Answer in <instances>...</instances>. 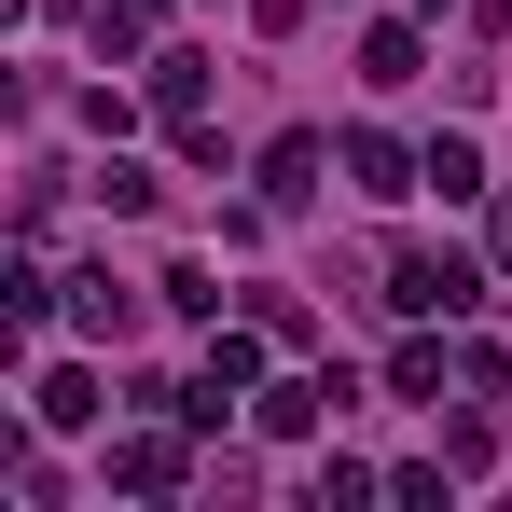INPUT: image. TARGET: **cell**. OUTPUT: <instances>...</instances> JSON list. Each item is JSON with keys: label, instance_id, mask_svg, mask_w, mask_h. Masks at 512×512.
<instances>
[{"label": "cell", "instance_id": "6da1fadb", "mask_svg": "<svg viewBox=\"0 0 512 512\" xmlns=\"http://www.w3.org/2000/svg\"><path fill=\"white\" fill-rule=\"evenodd\" d=\"M485 250H360V291L388 305V319H471L485 305Z\"/></svg>", "mask_w": 512, "mask_h": 512}, {"label": "cell", "instance_id": "7a4b0ae2", "mask_svg": "<svg viewBox=\"0 0 512 512\" xmlns=\"http://www.w3.org/2000/svg\"><path fill=\"white\" fill-rule=\"evenodd\" d=\"M97 485H111V499H194V485H208V457H194V416L139 402V429H111Z\"/></svg>", "mask_w": 512, "mask_h": 512}, {"label": "cell", "instance_id": "3957f363", "mask_svg": "<svg viewBox=\"0 0 512 512\" xmlns=\"http://www.w3.org/2000/svg\"><path fill=\"white\" fill-rule=\"evenodd\" d=\"M263 360H277V333H263L250 305H236V319H208V346H194V388H180V416H194V429H222V416H236V402L263 388Z\"/></svg>", "mask_w": 512, "mask_h": 512}, {"label": "cell", "instance_id": "277c9868", "mask_svg": "<svg viewBox=\"0 0 512 512\" xmlns=\"http://www.w3.org/2000/svg\"><path fill=\"white\" fill-rule=\"evenodd\" d=\"M346 402H360V374H346V360H305V374H263L250 388V429L263 443H319Z\"/></svg>", "mask_w": 512, "mask_h": 512}, {"label": "cell", "instance_id": "5b68a950", "mask_svg": "<svg viewBox=\"0 0 512 512\" xmlns=\"http://www.w3.org/2000/svg\"><path fill=\"white\" fill-rule=\"evenodd\" d=\"M319 167H346V139H333V125H277V139L250 153V194L291 222V208H319Z\"/></svg>", "mask_w": 512, "mask_h": 512}, {"label": "cell", "instance_id": "8992f818", "mask_svg": "<svg viewBox=\"0 0 512 512\" xmlns=\"http://www.w3.org/2000/svg\"><path fill=\"white\" fill-rule=\"evenodd\" d=\"M346 180L388 208V194H429V139H388V125H346Z\"/></svg>", "mask_w": 512, "mask_h": 512}, {"label": "cell", "instance_id": "52a82bcc", "mask_svg": "<svg viewBox=\"0 0 512 512\" xmlns=\"http://www.w3.org/2000/svg\"><path fill=\"white\" fill-rule=\"evenodd\" d=\"M208 70H222L208 42H153V56H139V97H153L167 125H208Z\"/></svg>", "mask_w": 512, "mask_h": 512}, {"label": "cell", "instance_id": "ba28073f", "mask_svg": "<svg viewBox=\"0 0 512 512\" xmlns=\"http://www.w3.org/2000/svg\"><path fill=\"white\" fill-rule=\"evenodd\" d=\"M457 388V319L429 333V319H402V346H388V402H443Z\"/></svg>", "mask_w": 512, "mask_h": 512}, {"label": "cell", "instance_id": "9c48e42d", "mask_svg": "<svg viewBox=\"0 0 512 512\" xmlns=\"http://www.w3.org/2000/svg\"><path fill=\"white\" fill-rule=\"evenodd\" d=\"M429 70V14H374L360 28V84H416Z\"/></svg>", "mask_w": 512, "mask_h": 512}, {"label": "cell", "instance_id": "30bf717a", "mask_svg": "<svg viewBox=\"0 0 512 512\" xmlns=\"http://www.w3.org/2000/svg\"><path fill=\"white\" fill-rule=\"evenodd\" d=\"M111 402H97V374L84 360H56V374H28V429H97Z\"/></svg>", "mask_w": 512, "mask_h": 512}, {"label": "cell", "instance_id": "8fae6325", "mask_svg": "<svg viewBox=\"0 0 512 512\" xmlns=\"http://www.w3.org/2000/svg\"><path fill=\"white\" fill-rule=\"evenodd\" d=\"M167 42V0H97V70H139Z\"/></svg>", "mask_w": 512, "mask_h": 512}, {"label": "cell", "instance_id": "7c38bea8", "mask_svg": "<svg viewBox=\"0 0 512 512\" xmlns=\"http://www.w3.org/2000/svg\"><path fill=\"white\" fill-rule=\"evenodd\" d=\"M125 319H139V291H125V277H111V263H84V277H70V333H125Z\"/></svg>", "mask_w": 512, "mask_h": 512}, {"label": "cell", "instance_id": "4fadbf2b", "mask_svg": "<svg viewBox=\"0 0 512 512\" xmlns=\"http://www.w3.org/2000/svg\"><path fill=\"white\" fill-rule=\"evenodd\" d=\"M429 194H443V208H485V194H499V180H485V153H471L457 125L429 139Z\"/></svg>", "mask_w": 512, "mask_h": 512}, {"label": "cell", "instance_id": "5bb4252c", "mask_svg": "<svg viewBox=\"0 0 512 512\" xmlns=\"http://www.w3.org/2000/svg\"><path fill=\"white\" fill-rule=\"evenodd\" d=\"M97 208H111V222H153V208H167V180H153L125 139H111V167H97Z\"/></svg>", "mask_w": 512, "mask_h": 512}, {"label": "cell", "instance_id": "9a60e30c", "mask_svg": "<svg viewBox=\"0 0 512 512\" xmlns=\"http://www.w3.org/2000/svg\"><path fill=\"white\" fill-rule=\"evenodd\" d=\"M457 402H512V346H485V333H457Z\"/></svg>", "mask_w": 512, "mask_h": 512}, {"label": "cell", "instance_id": "2e32d148", "mask_svg": "<svg viewBox=\"0 0 512 512\" xmlns=\"http://www.w3.org/2000/svg\"><path fill=\"white\" fill-rule=\"evenodd\" d=\"M153 291H167L180 319H222V277H208V263H167V277H153Z\"/></svg>", "mask_w": 512, "mask_h": 512}, {"label": "cell", "instance_id": "e0dca14e", "mask_svg": "<svg viewBox=\"0 0 512 512\" xmlns=\"http://www.w3.org/2000/svg\"><path fill=\"white\" fill-rule=\"evenodd\" d=\"M250 319L277 333V360H305V346H319V333H305V305H291V291H250Z\"/></svg>", "mask_w": 512, "mask_h": 512}, {"label": "cell", "instance_id": "ac0fdd59", "mask_svg": "<svg viewBox=\"0 0 512 512\" xmlns=\"http://www.w3.org/2000/svg\"><path fill=\"white\" fill-rule=\"evenodd\" d=\"M374 485H388L374 457H319V512H346V499H374Z\"/></svg>", "mask_w": 512, "mask_h": 512}, {"label": "cell", "instance_id": "d6986e66", "mask_svg": "<svg viewBox=\"0 0 512 512\" xmlns=\"http://www.w3.org/2000/svg\"><path fill=\"white\" fill-rule=\"evenodd\" d=\"M485 263L512 277V194H485Z\"/></svg>", "mask_w": 512, "mask_h": 512}]
</instances>
